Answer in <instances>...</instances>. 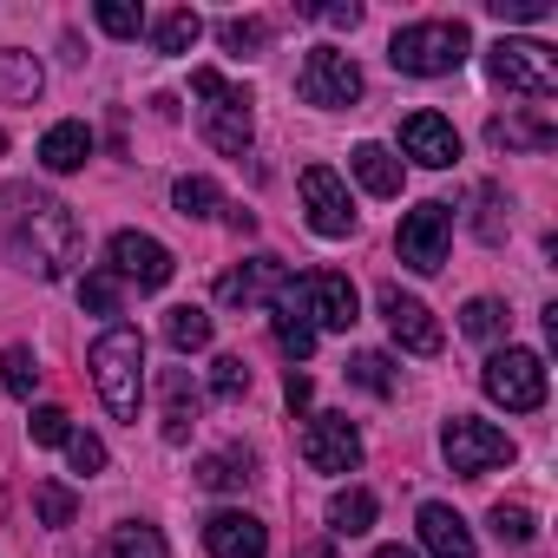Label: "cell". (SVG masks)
I'll use <instances>...</instances> for the list:
<instances>
[{
  "label": "cell",
  "instance_id": "24",
  "mask_svg": "<svg viewBox=\"0 0 558 558\" xmlns=\"http://www.w3.org/2000/svg\"><path fill=\"white\" fill-rule=\"evenodd\" d=\"M86 158H93V132H86L80 119H60V125L40 138V165H47V171H80Z\"/></svg>",
  "mask_w": 558,
  "mask_h": 558
},
{
  "label": "cell",
  "instance_id": "14",
  "mask_svg": "<svg viewBox=\"0 0 558 558\" xmlns=\"http://www.w3.org/2000/svg\"><path fill=\"white\" fill-rule=\"evenodd\" d=\"M381 323H388V336L408 349V355H440V323H434V310L421 303V296H401L395 283L381 290Z\"/></svg>",
  "mask_w": 558,
  "mask_h": 558
},
{
  "label": "cell",
  "instance_id": "32",
  "mask_svg": "<svg viewBox=\"0 0 558 558\" xmlns=\"http://www.w3.org/2000/svg\"><path fill=\"white\" fill-rule=\"evenodd\" d=\"M493 532H499V545H532V538H538V519H532V506L499 499V506H493Z\"/></svg>",
  "mask_w": 558,
  "mask_h": 558
},
{
  "label": "cell",
  "instance_id": "23",
  "mask_svg": "<svg viewBox=\"0 0 558 558\" xmlns=\"http://www.w3.org/2000/svg\"><path fill=\"white\" fill-rule=\"evenodd\" d=\"M47 86L40 60L34 53H14V47H0V106H34Z\"/></svg>",
  "mask_w": 558,
  "mask_h": 558
},
{
  "label": "cell",
  "instance_id": "4",
  "mask_svg": "<svg viewBox=\"0 0 558 558\" xmlns=\"http://www.w3.org/2000/svg\"><path fill=\"white\" fill-rule=\"evenodd\" d=\"M191 93L204 99V138H210L223 158H243V151H250V132H256L250 93H243V86H230V80H223V73H210V66H197V73H191Z\"/></svg>",
  "mask_w": 558,
  "mask_h": 558
},
{
  "label": "cell",
  "instance_id": "44",
  "mask_svg": "<svg viewBox=\"0 0 558 558\" xmlns=\"http://www.w3.org/2000/svg\"><path fill=\"white\" fill-rule=\"evenodd\" d=\"M303 14H316V21H329V27H355V21H362L355 0H336V8H303Z\"/></svg>",
  "mask_w": 558,
  "mask_h": 558
},
{
  "label": "cell",
  "instance_id": "15",
  "mask_svg": "<svg viewBox=\"0 0 558 558\" xmlns=\"http://www.w3.org/2000/svg\"><path fill=\"white\" fill-rule=\"evenodd\" d=\"M303 303H310L316 329H355V316H362V296H355V283L342 269H316L303 283Z\"/></svg>",
  "mask_w": 558,
  "mask_h": 558
},
{
  "label": "cell",
  "instance_id": "36",
  "mask_svg": "<svg viewBox=\"0 0 558 558\" xmlns=\"http://www.w3.org/2000/svg\"><path fill=\"white\" fill-rule=\"evenodd\" d=\"M210 395L217 401H243L250 395V362L243 355H217L210 362Z\"/></svg>",
  "mask_w": 558,
  "mask_h": 558
},
{
  "label": "cell",
  "instance_id": "16",
  "mask_svg": "<svg viewBox=\"0 0 558 558\" xmlns=\"http://www.w3.org/2000/svg\"><path fill=\"white\" fill-rule=\"evenodd\" d=\"M401 151H408L414 165H427V171H447V165L460 158V132H453V119H440V112H408V119H401Z\"/></svg>",
  "mask_w": 558,
  "mask_h": 558
},
{
  "label": "cell",
  "instance_id": "47",
  "mask_svg": "<svg viewBox=\"0 0 558 558\" xmlns=\"http://www.w3.org/2000/svg\"><path fill=\"white\" fill-rule=\"evenodd\" d=\"M375 558H421V551H408V545H381Z\"/></svg>",
  "mask_w": 558,
  "mask_h": 558
},
{
  "label": "cell",
  "instance_id": "11",
  "mask_svg": "<svg viewBox=\"0 0 558 558\" xmlns=\"http://www.w3.org/2000/svg\"><path fill=\"white\" fill-rule=\"evenodd\" d=\"M303 204H310V230L316 236H349L355 230V197H349V184L329 165L303 171Z\"/></svg>",
  "mask_w": 558,
  "mask_h": 558
},
{
  "label": "cell",
  "instance_id": "34",
  "mask_svg": "<svg viewBox=\"0 0 558 558\" xmlns=\"http://www.w3.org/2000/svg\"><path fill=\"white\" fill-rule=\"evenodd\" d=\"M473 204H480V217H473L480 243H506V197H499V184H480Z\"/></svg>",
  "mask_w": 558,
  "mask_h": 558
},
{
  "label": "cell",
  "instance_id": "25",
  "mask_svg": "<svg viewBox=\"0 0 558 558\" xmlns=\"http://www.w3.org/2000/svg\"><path fill=\"white\" fill-rule=\"evenodd\" d=\"M250 480H256V460L243 447H223V453H204L197 460V486H210V493H236Z\"/></svg>",
  "mask_w": 558,
  "mask_h": 558
},
{
  "label": "cell",
  "instance_id": "31",
  "mask_svg": "<svg viewBox=\"0 0 558 558\" xmlns=\"http://www.w3.org/2000/svg\"><path fill=\"white\" fill-rule=\"evenodd\" d=\"M171 204H178V217H217L223 210V191L210 178H178L171 184Z\"/></svg>",
  "mask_w": 558,
  "mask_h": 558
},
{
  "label": "cell",
  "instance_id": "13",
  "mask_svg": "<svg viewBox=\"0 0 558 558\" xmlns=\"http://www.w3.org/2000/svg\"><path fill=\"white\" fill-rule=\"evenodd\" d=\"M171 250L158 243V236H145V230H119L112 236V276H125V283H138V290H165L171 283Z\"/></svg>",
  "mask_w": 558,
  "mask_h": 558
},
{
  "label": "cell",
  "instance_id": "3",
  "mask_svg": "<svg viewBox=\"0 0 558 558\" xmlns=\"http://www.w3.org/2000/svg\"><path fill=\"white\" fill-rule=\"evenodd\" d=\"M466 53H473L466 21H414V27H401V34L388 40L395 73H414V80H440V73H453Z\"/></svg>",
  "mask_w": 558,
  "mask_h": 558
},
{
  "label": "cell",
  "instance_id": "9",
  "mask_svg": "<svg viewBox=\"0 0 558 558\" xmlns=\"http://www.w3.org/2000/svg\"><path fill=\"white\" fill-rule=\"evenodd\" d=\"M447 236H453V210H447V204H414V210L401 217V230H395V250H401L408 269L434 276V269L447 263Z\"/></svg>",
  "mask_w": 558,
  "mask_h": 558
},
{
  "label": "cell",
  "instance_id": "1",
  "mask_svg": "<svg viewBox=\"0 0 558 558\" xmlns=\"http://www.w3.org/2000/svg\"><path fill=\"white\" fill-rule=\"evenodd\" d=\"M0 243H8V256L21 269H34L40 283H60V276L80 263V217L34 191V184H8L0 191Z\"/></svg>",
  "mask_w": 558,
  "mask_h": 558
},
{
  "label": "cell",
  "instance_id": "39",
  "mask_svg": "<svg viewBox=\"0 0 558 558\" xmlns=\"http://www.w3.org/2000/svg\"><path fill=\"white\" fill-rule=\"evenodd\" d=\"M217 40H223V53L250 60V53H256V47L269 40V27H263V21H223V27H217Z\"/></svg>",
  "mask_w": 558,
  "mask_h": 558
},
{
  "label": "cell",
  "instance_id": "26",
  "mask_svg": "<svg viewBox=\"0 0 558 558\" xmlns=\"http://www.w3.org/2000/svg\"><path fill=\"white\" fill-rule=\"evenodd\" d=\"M368 525H375V493L368 486H349V493L329 499V532L336 538H362Z\"/></svg>",
  "mask_w": 558,
  "mask_h": 558
},
{
  "label": "cell",
  "instance_id": "29",
  "mask_svg": "<svg viewBox=\"0 0 558 558\" xmlns=\"http://www.w3.org/2000/svg\"><path fill=\"white\" fill-rule=\"evenodd\" d=\"M106 551H112V558H171V551H165V532H158V525H145V519L119 525Z\"/></svg>",
  "mask_w": 558,
  "mask_h": 558
},
{
  "label": "cell",
  "instance_id": "46",
  "mask_svg": "<svg viewBox=\"0 0 558 558\" xmlns=\"http://www.w3.org/2000/svg\"><path fill=\"white\" fill-rule=\"evenodd\" d=\"M223 223H230L236 236H250V230H256V210H243V204H223Z\"/></svg>",
  "mask_w": 558,
  "mask_h": 558
},
{
  "label": "cell",
  "instance_id": "45",
  "mask_svg": "<svg viewBox=\"0 0 558 558\" xmlns=\"http://www.w3.org/2000/svg\"><path fill=\"white\" fill-rule=\"evenodd\" d=\"M310 395H316V388H310V375H290V381H283V401H290L296 414L310 408Z\"/></svg>",
  "mask_w": 558,
  "mask_h": 558
},
{
  "label": "cell",
  "instance_id": "38",
  "mask_svg": "<svg viewBox=\"0 0 558 558\" xmlns=\"http://www.w3.org/2000/svg\"><path fill=\"white\" fill-rule=\"evenodd\" d=\"M93 21H99L112 40H138V27H145V14H138V8H125V0H99Z\"/></svg>",
  "mask_w": 558,
  "mask_h": 558
},
{
  "label": "cell",
  "instance_id": "48",
  "mask_svg": "<svg viewBox=\"0 0 558 558\" xmlns=\"http://www.w3.org/2000/svg\"><path fill=\"white\" fill-rule=\"evenodd\" d=\"M303 558H336V551L329 545H303Z\"/></svg>",
  "mask_w": 558,
  "mask_h": 558
},
{
  "label": "cell",
  "instance_id": "19",
  "mask_svg": "<svg viewBox=\"0 0 558 558\" xmlns=\"http://www.w3.org/2000/svg\"><path fill=\"white\" fill-rule=\"evenodd\" d=\"M158 395H165V440H171V447H184V440H191V427H197V414H204V395H197V381H191L184 368H165Z\"/></svg>",
  "mask_w": 558,
  "mask_h": 558
},
{
  "label": "cell",
  "instance_id": "6",
  "mask_svg": "<svg viewBox=\"0 0 558 558\" xmlns=\"http://www.w3.org/2000/svg\"><path fill=\"white\" fill-rule=\"evenodd\" d=\"M296 93L303 106H323V112H342L362 99V66L342 53V47H310L303 73H296Z\"/></svg>",
  "mask_w": 558,
  "mask_h": 558
},
{
  "label": "cell",
  "instance_id": "22",
  "mask_svg": "<svg viewBox=\"0 0 558 558\" xmlns=\"http://www.w3.org/2000/svg\"><path fill=\"white\" fill-rule=\"evenodd\" d=\"M349 171L362 178L368 197H401V158H395L388 145H355V151H349Z\"/></svg>",
  "mask_w": 558,
  "mask_h": 558
},
{
  "label": "cell",
  "instance_id": "42",
  "mask_svg": "<svg viewBox=\"0 0 558 558\" xmlns=\"http://www.w3.org/2000/svg\"><path fill=\"white\" fill-rule=\"evenodd\" d=\"M66 460H73L80 473H106V447H99L93 434H80V427L66 434Z\"/></svg>",
  "mask_w": 558,
  "mask_h": 558
},
{
  "label": "cell",
  "instance_id": "12",
  "mask_svg": "<svg viewBox=\"0 0 558 558\" xmlns=\"http://www.w3.org/2000/svg\"><path fill=\"white\" fill-rule=\"evenodd\" d=\"M303 460L316 473H355L362 466V434L349 414H316L310 434H303Z\"/></svg>",
  "mask_w": 558,
  "mask_h": 558
},
{
  "label": "cell",
  "instance_id": "33",
  "mask_svg": "<svg viewBox=\"0 0 558 558\" xmlns=\"http://www.w3.org/2000/svg\"><path fill=\"white\" fill-rule=\"evenodd\" d=\"M34 512H40V525H73L80 499H73V486H60V480H40V486H34Z\"/></svg>",
  "mask_w": 558,
  "mask_h": 558
},
{
  "label": "cell",
  "instance_id": "35",
  "mask_svg": "<svg viewBox=\"0 0 558 558\" xmlns=\"http://www.w3.org/2000/svg\"><path fill=\"white\" fill-rule=\"evenodd\" d=\"M349 381H362L368 395H381V401H388V395H395V362H388V355H375V349H362V355L349 362Z\"/></svg>",
  "mask_w": 558,
  "mask_h": 558
},
{
  "label": "cell",
  "instance_id": "30",
  "mask_svg": "<svg viewBox=\"0 0 558 558\" xmlns=\"http://www.w3.org/2000/svg\"><path fill=\"white\" fill-rule=\"evenodd\" d=\"M0 388L21 395V401H34V388H40V362H34V349H27V342H14L8 355H0Z\"/></svg>",
  "mask_w": 558,
  "mask_h": 558
},
{
  "label": "cell",
  "instance_id": "8",
  "mask_svg": "<svg viewBox=\"0 0 558 558\" xmlns=\"http://www.w3.org/2000/svg\"><path fill=\"white\" fill-rule=\"evenodd\" d=\"M440 453H447V466H453V473L480 480V473H493V466H506V460H512V440H506L493 421L453 414V421L440 427Z\"/></svg>",
  "mask_w": 558,
  "mask_h": 558
},
{
  "label": "cell",
  "instance_id": "20",
  "mask_svg": "<svg viewBox=\"0 0 558 558\" xmlns=\"http://www.w3.org/2000/svg\"><path fill=\"white\" fill-rule=\"evenodd\" d=\"M421 545H427L434 558H473V551H480L473 532H466V519H460L453 506H440V499L421 506Z\"/></svg>",
  "mask_w": 558,
  "mask_h": 558
},
{
  "label": "cell",
  "instance_id": "10",
  "mask_svg": "<svg viewBox=\"0 0 558 558\" xmlns=\"http://www.w3.org/2000/svg\"><path fill=\"white\" fill-rule=\"evenodd\" d=\"M290 283V263L283 256H250L236 269L217 276V303L223 310H256V303H276V290Z\"/></svg>",
  "mask_w": 558,
  "mask_h": 558
},
{
  "label": "cell",
  "instance_id": "37",
  "mask_svg": "<svg viewBox=\"0 0 558 558\" xmlns=\"http://www.w3.org/2000/svg\"><path fill=\"white\" fill-rule=\"evenodd\" d=\"M460 329H466V336H473V342H493V336H499V329H506V310H499V303H493V296H473V303H466V310H460Z\"/></svg>",
  "mask_w": 558,
  "mask_h": 558
},
{
  "label": "cell",
  "instance_id": "7",
  "mask_svg": "<svg viewBox=\"0 0 558 558\" xmlns=\"http://www.w3.org/2000/svg\"><path fill=\"white\" fill-rule=\"evenodd\" d=\"M486 395L499 401V408H512V414H538L545 408V362L532 355V349H499V355H486Z\"/></svg>",
  "mask_w": 558,
  "mask_h": 558
},
{
  "label": "cell",
  "instance_id": "40",
  "mask_svg": "<svg viewBox=\"0 0 558 558\" xmlns=\"http://www.w3.org/2000/svg\"><path fill=\"white\" fill-rule=\"evenodd\" d=\"M27 434H34V447H66V434H73V414H66V408H34Z\"/></svg>",
  "mask_w": 558,
  "mask_h": 558
},
{
  "label": "cell",
  "instance_id": "41",
  "mask_svg": "<svg viewBox=\"0 0 558 558\" xmlns=\"http://www.w3.org/2000/svg\"><path fill=\"white\" fill-rule=\"evenodd\" d=\"M80 303H86L93 316H119V276H112V269L86 276V283H80Z\"/></svg>",
  "mask_w": 558,
  "mask_h": 558
},
{
  "label": "cell",
  "instance_id": "28",
  "mask_svg": "<svg viewBox=\"0 0 558 558\" xmlns=\"http://www.w3.org/2000/svg\"><path fill=\"white\" fill-rule=\"evenodd\" d=\"M165 342H171L178 355H197V349H210V316H204L197 303L171 310V316H165Z\"/></svg>",
  "mask_w": 558,
  "mask_h": 558
},
{
  "label": "cell",
  "instance_id": "43",
  "mask_svg": "<svg viewBox=\"0 0 558 558\" xmlns=\"http://www.w3.org/2000/svg\"><path fill=\"white\" fill-rule=\"evenodd\" d=\"M486 14L493 21H545L551 8H545V0H486Z\"/></svg>",
  "mask_w": 558,
  "mask_h": 558
},
{
  "label": "cell",
  "instance_id": "17",
  "mask_svg": "<svg viewBox=\"0 0 558 558\" xmlns=\"http://www.w3.org/2000/svg\"><path fill=\"white\" fill-rule=\"evenodd\" d=\"M204 551L210 558H269V532L256 512H210L204 519Z\"/></svg>",
  "mask_w": 558,
  "mask_h": 558
},
{
  "label": "cell",
  "instance_id": "21",
  "mask_svg": "<svg viewBox=\"0 0 558 558\" xmlns=\"http://www.w3.org/2000/svg\"><path fill=\"white\" fill-rule=\"evenodd\" d=\"M486 138H493L499 151H551V145H558V125L538 119V112H499V119L486 125Z\"/></svg>",
  "mask_w": 558,
  "mask_h": 558
},
{
  "label": "cell",
  "instance_id": "49",
  "mask_svg": "<svg viewBox=\"0 0 558 558\" xmlns=\"http://www.w3.org/2000/svg\"><path fill=\"white\" fill-rule=\"evenodd\" d=\"M0 151H8V132H0Z\"/></svg>",
  "mask_w": 558,
  "mask_h": 558
},
{
  "label": "cell",
  "instance_id": "5",
  "mask_svg": "<svg viewBox=\"0 0 558 558\" xmlns=\"http://www.w3.org/2000/svg\"><path fill=\"white\" fill-rule=\"evenodd\" d=\"M486 73H493V86H506L519 99H551L558 93V60H551L545 40H499V47H486Z\"/></svg>",
  "mask_w": 558,
  "mask_h": 558
},
{
  "label": "cell",
  "instance_id": "18",
  "mask_svg": "<svg viewBox=\"0 0 558 558\" xmlns=\"http://www.w3.org/2000/svg\"><path fill=\"white\" fill-rule=\"evenodd\" d=\"M269 329H276V349L290 362H310L316 355V323H310V303H303V283H283L269 303Z\"/></svg>",
  "mask_w": 558,
  "mask_h": 558
},
{
  "label": "cell",
  "instance_id": "2",
  "mask_svg": "<svg viewBox=\"0 0 558 558\" xmlns=\"http://www.w3.org/2000/svg\"><path fill=\"white\" fill-rule=\"evenodd\" d=\"M86 362H93V381H99V401L112 408V421H138V401H145V336L112 323L86 349Z\"/></svg>",
  "mask_w": 558,
  "mask_h": 558
},
{
  "label": "cell",
  "instance_id": "27",
  "mask_svg": "<svg viewBox=\"0 0 558 558\" xmlns=\"http://www.w3.org/2000/svg\"><path fill=\"white\" fill-rule=\"evenodd\" d=\"M197 34H204V21H197L191 8H171V14L151 21V47H158V53H191Z\"/></svg>",
  "mask_w": 558,
  "mask_h": 558
}]
</instances>
